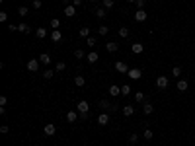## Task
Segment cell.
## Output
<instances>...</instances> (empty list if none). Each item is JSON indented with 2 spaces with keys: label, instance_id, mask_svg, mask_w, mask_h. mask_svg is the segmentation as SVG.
I'll list each match as a JSON object with an SVG mask.
<instances>
[{
  "label": "cell",
  "instance_id": "1",
  "mask_svg": "<svg viewBox=\"0 0 195 146\" xmlns=\"http://www.w3.org/2000/svg\"><path fill=\"white\" fill-rule=\"evenodd\" d=\"M76 109H78V113H90V103L86 100H82V101L76 103Z\"/></svg>",
  "mask_w": 195,
  "mask_h": 146
},
{
  "label": "cell",
  "instance_id": "2",
  "mask_svg": "<svg viewBox=\"0 0 195 146\" xmlns=\"http://www.w3.org/2000/svg\"><path fill=\"white\" fill-rule=\"evenodd\" d=\"M102 109H105V111H117V105H113V103H109V101H105V100H99L98 103Z\"/></svg>",
  "mask_w": 195,
  "mask_h": 146
},
{
  "label": "cell",
  "instance_id": "3",
  "mask_svg": "<svg viewBox=\"0 0 195 146\" xmlns=\"http://www.w3.org/2000/svg\"><path fill=\"white\" fill-rule=\"evenodd\" d=\"M55 133H57V127L53 123H47L45 127H43V134H45V137H53Z\"/></svg>",
  "mask_w": 195,
  "mask_h": 146
},
{
  "label": "cell",
  "instance_id": "4",
  "mask_svg": "<svg viewBox=\"0 0 195 146\" xmlns=\"http://www.w3.org/2000/svg\"><path fill=\"white\" fill-rule=\"evenodd\" d=\"M127 76L131 78V80H139V78L143 76V70H141V68H129Z\"/></svg>",
  "mask_w": 195,
  "mask_h": 146
},
{
  "label": "cell",
  "instance_id": "5",
  "mask_svg": "<svg viewBox=\"0 0 195 146\" xmlns=\"http://www.w3.org/2000/svg\"><path fill=\"white\" fill-rule=\"evenodd\" d=\"M28 70L29 72H37L39 70V59H29L28 60Z\"/></svg>",
  "mask_w": 195,
  "mask_h": 146
},
{
  "label": "cell",
  "instance_id": "6",
  "mask_svg": "<svg viewBox=\"0 0 195 146\" xmlns=\"http://www.w3.org/2000/svg\"><path fill=\"white\" fill-rule=\"evenodd\" d=\"M115 70L121 72V74H127V72H129V66L125 64L123 60H117V62H115Z\"/></svg>",
  "mask_w": 195,
  "mask_h": 146
},
{
  "label": "cell",
  "instance_id": "7",
  "mask_svg": "<svg viewBox=\"0 0 195 146\" xmlns=\"http://www.w3.org/2000/svg\"><path fill=\"white\" fill-rule=\"evenodd\" d=\"M51 41H53V43H61V41H62L61 29H53V31H51Z\"/></svg>",
  "mask_w": 195,
  "mask_h": 146
},
{
  "label": "cell",
  "instance_id": "8",
  "mask_svg": "<svg viewBox=\"0 0 195 146\" xmlns=\"http://www.w3.org/2000/svg\"><path fill=\"white\" fill-rule=\"evenodd\" d=\"M156 86L160 88V90H166V88H168V78L166 76H158L156 78Z\"/></svg>",
  "mask_w": 195,
  "mask_h": 146
},
{
  "label": "cell",
  "instance_id": "9",
  "mask_svg": "<svg viewBox=\"0 0 195 146\" xmlns=\"http://www.w3.org/2000/svg\"><path fill=\"white\" fill-rule=\"evenodd\" d=\"M146 18H148V14H146L144 10H137V12H135V20H137V22H146Z\"/></svg>",
  "mask_w": 195,
  "mask_h": 146
},
{
  "label": "cell",
  "instance_id": "10",
  "mask_svg": "<svg viewBox=\"0 0 195 146\" xmlns=\"http://www.w3.org/2000/svg\"><path fill=\"white\" fill-rule=\"evenodd\" d=\"M117 49H119V45L115 43V41H107V43H105V51H107V53H115Z\"/></svg>",
  "mask_w": 195,
  "mask_h": 146
},
{
  "label": "cell",
  "instance_id": "11",
  "mask_svg": "<svg viewBox=\"0 0 195 146\" xmlns=\"http://www.w3.org/2000/svg\"><path fill=\"white\" fill-rule=\"evenodd\" d=\"M65 16L66 18H74L76 16V6H72V4L70 6H65Z\"/></svg>",
  "mask_w": 195,
  "mask_h": 146
},
{
  "label": "cell",
  "instance_id": "12",
  "mask_svg": "<svg viewBox=\"0 0 195 146\" xmlns=\"http://www.w3.org/2000/svg\"><path fill=\"white\" fill-rule=\"evenodd\" d=\"M98 59H99V55L96 53V51H90V53L86 55V60L90 62V64H94V62H98Z\"/></svg>",
  "mask_w": 195,
  "mask_h": 146
},
{
  "label": "cell",
  "instance_id": "13",
  "mask_svg": "<svg viewBox=\"0 0 195 146\" xmlns=\"http://www.w3.org/2000/svg\"><path fill=\"white\" fill-rule=\"evenodd\" d=\"M131 51H133L135 55H141L144 51V45L143 43H133V45H131Z\"/></svg>",
  "mask_w": 195,
  "mask_h": 146
},
{
  "label": "cell",
  "instance_id": "14",
  "mask_svg": "<svg viewBox=\"0 0 195 146\" xmlns=\"http://www.w3.org/2000/svg\"><path fill=\"white\" fill-rule=\"evenodd\" d=\"M119 93H121V86H117V84H111V86H109V96L117 97Z\"/></svg>",
  "mask_w": 195,
  "mask_h": 146
},
{
  "label": "cell",
  "instance_id": "15",
  "mask_svg": "<svg viewBox=\"0 0 195 146\" xmlns=\"http://www.w3.org/2000/svg\"><path fill=\"white\" fill-rule=\"evenodd\" d=\"M78 119H80V115H78L76 111H68L66 113V121L68 123H74V121H78Z\"/></svg>",
  "mask_w": 195,
  "mask_h": 146
},
{
  "label": "cell",
  "instance_id": "16",
  "mask_svg": "<svg viewBox=\"0 0 195 146\" xmlns=\"http://www.w3.org/2000/svg\"><path fill=\"white\" fill-rule=\"evenodd\" d=\"M121 113H123L125 117H131L135 113V107L133 105H123V109H121Z\"/></svg>",
  "mask_w": 195,
  "mask_h": 146
},
{
  "label": "cell",
  "instance_id": "17",
  "mask_svg": "<svg viewBox=\"0 0 195 146\" xmlns=\"http://www.w3.org/2000/svg\"><path fill=\"white\" fill-rule=\"evenodd\" d=\"M152 111H154V105L148 103V101H144V103H143V113H144V115H150Z\"/></svg>",
  "mask_w": 195,
  "mask_h": 146
},
{
  "label": "cell",
  "instance_id": "18",
  "mask_svg": "<svg viewBox=\"0 0 195 146\" xmlns=\"http://www.w3.org/2000/svg\"><path fill=\"white\" fill-rule=\"evenodd\" d=\"M107 123H109V115H107V113H102V115L98 117V125H102V127H105Z\"/></svg>",
  "mask_w": 195,
  "mask_h": 146
},
{
  "label": "cell",
  "instance_id": "19",
  "mask_svg": "<svg viewBox=\"0 0 195 146\" xmlns=\"http://www.w3.org/2000/svg\"><path fill=\"white\" fill-rule=\"evenodd\" d=\"M35 37H37V39H45L47 37V29L45 27H37V29H35Z\"/></svg>",
  "mask_w": 195,
  "mask_h": 146
},
{
  "label": "cell",
  "instance_id": "20",
  "mask_svg": "<svg viewBox=\"0 0 195 146\" xmlns=\"http://www.w3.org/2000/svg\"><path fill=\"white\" fill-rule=\"evenodd\" d=\"M84 84H86V78H84V76H80V74L74 76V86H76V88H82Z\"/></svg>",
  "mask_w": 195,
  "mask_h": 146
},
{
  "label": "cell",
  "instance_id": "21",
  "mask_svg": "<svg viewBox=\"0 0 195 146\" xmlns=\"http://www.w3.org/2000/svg\"><path fill=\"white\" fill-rule=\"evenodd\" d=\"M129 35H131L129 27H119V37H121V39H127Z\"/></svg>",
  "mask_w": 195,
  "mask_h": 146
},
{
  "label": "cell",
  "instance_id": "22",
  "mask_svg": "<svg viewBox=\"0 0 195 146\" xmlns=\"http://www.w3.org/2000/svg\"><path fill=\"white\" fill-rule=\"evenodd\" d=\"M94 12H96V18H99V20H103V18H105V14H107V12H105V8H103V6H102V8H96Z\"/></svg>",
  "mask_w": 195,
  "mask_h": 146
},
{
  "label": "cell",
  "instance_id": "23",
  "mask_svg": "<svg viewBox=\"0 0 195 146\" xmlns=\"http://www.w3.org/2000/svg\"><path fill=\"white\" fill-rule=\"evenodd\" d=\"M18 31H22V33H29V31H31V27H29V25L25 24V22H22V24L18 25Z\"/></svg>",
  "mask_w": 195,
  "mask_h": 146
},
{
  "label": "cell",
  "instance_id": "24",
  "mask_svg": "<svg viewBox=\"0 0 195 146\" xmlns=\"http://www.w3.org/2000/svg\"><path fill=\"white\" fill-rule=\"evenodd\" d=\"M102 6H103L105 10H111V8L115 6V0H102Z\"/></svg>",
  "mask_w": 195,
  "mask_h": 146
},
{
  "label": "cell",
  "instance_id": "25",
  "mask_svg": "<svg viewBox=\"0 0 195 146\" xmlns=\"http://www.w3.org/2000/svg\"><path fill=\"white\" fill-rule=\"evenodd\" d=\"M187 88H189V84L186 80H178V90H180V92H186Z\"/></svg>",
  "mask_w": 195,
  "mask_h": 146
},
{
  "label": "cell",
  "instance_id": "26",
  "mask_svg": "<svg viewBox=\"0 0 195 146\" xmlns=\"http://www.w3.org/2000/svg\"><path fill=\"white\" fill-rule=\"evenodd\" d=\"M39 62H43V64H49V62H51V57H49V53H41V57H39Z\"/></svg>",
  "mask_w": 195,
  "mask_h": 146
},
{
  "label": "cell",
  "instance_id": "27",
  "mask_svg": "<svg viewBox=\"0 0 195 146\" xmlns=\"http://www.w3.org/2000/svg\"><path fill=\"white\" fill-rule=\"evenodd\" d=\"M135 101L137 103H144V93L143 92H137L135 93Z\"/></svg>",
  "mask_w": 195,
  "mask_h": 146
},
{
  "label": "cell",
  "instance_id": "28",
  "mask_svg": "<svg viewBox=\"0 0 195 146\" xmlns=\"http://www.w3.org/2000/svg\"><path fill=\"white\" fill-rule=\"evenodd\" d=\"M172 76L174 78H180L182 76V66H174V68H172Z\"/></svg>",
  "mask_w": 195,
  "mask_h": 146
},
{
  "label": "cell",
  "instance_id": "29",
  "mask_svg": "<svg viewBox=\"0 0 195 146\" xmlns=\"http://www.w3.org/2000/svg\"><path fill=\"white\" fill-rule=\"evenodd\" d=\"M129 93H131V86L123 84V86H121V96H129Z\"/></svg>",
  "mask_w": 195,
  "mask_h": 146
},
{
  "label": "cell",
  "instance_id": "30",
  "mask_svg": "<svg viewBox=\"0 0 195 146\" xmlns=\"http://www.w3.org/2000/svg\"><path fill=\"white\" fill-rule=\"evenodd\" d=\"M53 76H55V72H53L51 68H47V70H43V78H45V80H51Z\"/></svg>",
  "mask_w": 195,
  "mask_h": 146
},
{
  "label": "cell",
  "instance_id": "31",
  "mask_svg": "<svg viewBox=\"0 0 195 146\" xmlns=\"http://www.w3.org/2000/svg\"><path fill=\"white\" fill-rule=\"evenodd\" d=\"M98 33H99V35H107V33H109V27H107V25H99V27H98Z\"/></svg>",
  "mask_w": 195,
  "mask_h": 146
},
{
  "label": "cell",
  "instance_id": "32",
  "mask_svg": "<svg viewBox=\"0 0 195 146\" xmlns=\"http://www.w3.org/2000/svg\"><path fill=\"white\" fill-rule=\"evenodd\" d=\"M80 37H90V27H80Z\"/></svg>",
  "mask_w": 195,
  "mask_h": 146
},
{
  "label": "cell",
  "instance_id": "33",
  "mask_svg": "<svg viewBox=\"0 0 195 146\" xmlns=\"http://www.w3.org/2000/svg\"><path fill=\"white\" fill-rule=\"evenodd\" d=\"M65 68H66V64H65V62H62V60H59V62H57V64H55V70H57V72H62Z\"/></svg>",
  "mask_w": 195,
  "mask_h": 146
},
{
  "label": "cell",
  "instance_id": "34",
  "mask_svg": "<svg viewBox=\"0 0 195 146\" xmlns=\"http://www.w3.org/2000/svg\"><path fill=\"white\" fill-rule=\"evenodd\" d=\"M28 12H29L28 6H20V8H18V14L22 16V18H25V16H28Z\"/></svg>",
  "mask_w": 195,
  "mask_h": 146
},
{
  "label": "cell",
  "instance_id": "35",
  "mask_svg": "<svg viewBox=\"0 0 195 146\" xmlns=\"http://www.w3.org/2000/svg\"><path fill=\"white\" fill-rule=\"evenodd\" d=\"M51 27H53V29H59V27H61L59 18H53V20H51Z\"/></svg>",
  "mask_w": 195,
  "mask_h": 146
},
{
  "label": "cell",
  "instance_id": "36",
  "mask_svg": "<svg viewBox=\"0 0 195 146\" xmlns=\"http://www.w3.org/2000/svg\"><path fill=\"white\" fill-rule=\"evenodd\" d=\"M129 142H131V144H137V142H139V134H135V133L129 134Z\"/></svg>",
  "mask_w": 195,
  "mask_h": 146
},
{
  "label": "cell",
  "instance_id": "37",
  "mask_svg": "<svg viewBox=\"0 0 195 146\" xmlns=\"http://www.w3.org/2000/svg\"><path fill=\"white\" fill-rule=\"evenodd\" d=\"M143 137H144L146 140H152V131H150V129H148V127H146V129H144V134H143Z\"/></svg>",
  "mask_w": 195,
  "mask_h": 146
},
{
  "label": "cell",
  "instance_id": "38",
  "mask_svg": "<svg viewBox=\"0 0 195 146\" xmlns=\"http://www.w3.org/2000/svg\"><path fill=\"white\" fill-rule=\"evenodd\" d=\"M137 8H139V10H144V4H146V0H137Z\"/></svg>",
  "mask_w": 195,
  "mask_h": 146
},
{
  "label": "cell",
  "instance_id": "39",
  "mask_svg": "<svg viewBox=\"0 0 195 146\" xmlns=\"http://www.w3.org/2000/svg\"><path fill=\"white\" fill-rule=\"evenodd\" d=\"M86 43H88V45H90V47H94V45H96V43H98V41H96V37H92V35H90V37H88V39H86Z\"/></svg>",
  "mask_w": 195,
  "mask_h": 146
},
{
  "label": "cell",
  "instance_id": "40",
  "mask_svg": "<svg viewBox=\"0 0 195 146\" xmlns=\"http://www.w3.org/2000/svg\"><path fill=\"white\" fill-rule=\"evenodd\" d=\"M74 57H76V59H84V51L82 49H76L74 51Z\"/></svg>",
  "mask_w": 195,
  "mask_h": 146
},
{
  "label": "cell",
  "instance_id": "41",
  "mask_svg": "<svg viewBox=\"0 0 195 146\" xmlns=\"http://www.w3.org/2000/svg\"><path fill=\"white\" fill-rule=\"evenodd\" d=\"M31 4H33V8H35V10H39L41 6H43V2H41V0H33Z\"/></svg>",
  "mask_w": 195,
  "mask_h": 146
},
{
  "label": "cell",
  "instance_id": "42",
  "mask_svg": "<svg viewBox=\"0 0 195 146\" xmlns=\"http://www.w3.org/2000/svg\"><path fill=\"white\" fill-rule=\"evenodd\" d=\"M6 103H8V97L6 96H0V107H4Z\"/></svg>",
  "mask_w": 195,
  "mask_h": 146
},
{
  "label": "cell",
  "instance_id": "43",
  "mask_svg": "<svg viewBox=\"0 0 195 146\" xmlns=\"http://www.w3.org/2000/svg\"><path fill=\"white\" fill-rule=\"evenodd\" d=\"M6 20H8V14H6V12H0V22L4 24V22H6Z\"/></svg>",
  "mask_w": 195,
  "mask_h": 146
},
{
  "label": "cell",
  "instance_id": "44",
  "mask_svg": "<svg viewBox=\"0 0 195 146\" xmlns=\"http://www.w3.org/2000/svg\"><path fill=\"white\" fill-rule=\"evenodd\" d=\"M78 115H80V121H86V119L90 117V113H78Z\"/></svg>",
  "mask_w": 195,
  "mask_h": 146
},
{
  "label": "cell",
  "instance_id": "45",
  "mask_svg": "<svg viewBox=\"0 0 195 146\" xmlns=\"http://www.w3.org/2000/svg\"><path fill=\"white\" fill-rule=\"evenodd\" d=\"M10 131V129H8V125H2V127H0V133H2V134H6Z\"/></svg>",
  "mask_w": 195,
  "mask_h": 146
},
{
  "label": "cell",
  "instance_id": "46",
  "mask_svg": "<svg viewBox=\"0 0 195 146\" xmlns=\"http://www.w3.org/2000/svg\"><path fill=\"white\" fill-rule=\"evenodd\" d=\"M72 6H76V8L82 6V0H72Z\"/></svg>",
  "mask_w": 195,
  "mask_h": 146
},
{
  "label": "cell",
  "instance_id": "47",
  "mask_svg": "<svg viewBox=\"0 0 195 146\" xmlns=\"http://www.w3.org/2000/svg\"><path fill=\"white\" fill-rule=\"evenodd\" d=\"M8 29H10V31H18V25H14V24H10V25H8Z\"/></svg>",
  "mask_w": 195,
  "mask_h": 146
},
{
  "label": "cell",
  "instance_id": "48",
  "mask_svg": "<svg viewBox=\"0 0 195 146\" xmlns=\"http://www.w3.org/2000/svg\"><path fill=\"white\" fill-rule=\"evenodd\" d=\"M62 2H65V6H70V4H72V0H62Z\"/></svg>",
  "mask_w": 195,
  "mask_h": 146
},
{
  "label": "cell",
  "instance_id": "49",
  "mask_svg": "<svg viewBox=\"0 0 195 146\" xmlns=\"http://www.w3.org/2000/svg\"><path fill=\"white\" fill-rule=\"evenodd\" d=\"M127 2H129V4H135V2H137V0H127Z\"/></svg>",
  "mask_w": 195,
  "mask_h": 146
},
{
  "label": "cell",
  "instance_id": "50",
  "mask_svg": "<svg viewBox=\"0 0 195 146\" xmlns=\"http://www.w3.org/2000/svg\"><path fill=\"white\" fill-rule=\"evenodd\" d=\"M90 2H96V0H90Z\"/></svg>",
  "mask_w": 195,
  "mask_h": 146
},
{
  "label": "cell",
  "instance_id": "51",
  "mask_svg": "<svg viewBox=\"0 0 195 146\" xmlns=\"http://www.w3.org/2000/svg\"><path fill=\"white\" fill-rule=\"evenodd\" d=\"M29 2H33V0H29Z\"/></svg>",
  "mask_w": 195,
  "mask_h": 146
},
{
  "label": "cell",
  "instance_id": "52",
  "mask_svg": "<svg viewBox=\"0 0 195 146\" xmlns=\"http://www.w3.org/2000/svg\"><path fill=\"white\" fill-rule=\"evenodd\" d=\"M96 146H99V144H96Z\"/></svg>",
  "mask_w": 195,
  "mask_h": 146
}]
</instances>
